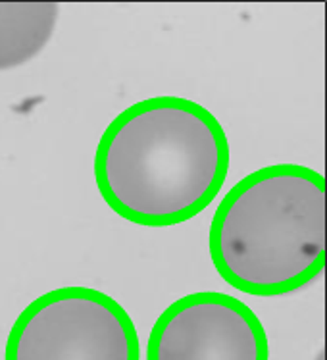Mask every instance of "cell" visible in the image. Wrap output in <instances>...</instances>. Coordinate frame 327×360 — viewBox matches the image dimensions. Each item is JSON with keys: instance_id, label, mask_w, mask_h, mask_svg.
<instances>
[{"instance_id": "6da1fadb", "label": "cell", "mask_w": 327, "mask_h": 360, "mask_svg": "<svg viewBox=\"0 0 327 360\" xmlns=\"http://www.w3.org/2000/svg\"><path fill=\"white\" fill-rule=\"evenodd\" d=\"M229 158L227 135L210 110L181 96H154L127 106L104 129L96 187L124 220L172 228L218 197Z\"/></svg>"}, {"instance_id": "7a4b0ae2", "label": "cell", "mask_w": 327, "mask_h": 360, "mask_svg": "<svg viewBox=\"0 0 327 360\" xmlns=\"http://www.w3.org/2000/svg\"><path fill=\"white\" fill-rule=\"evenodd\" d=\"M208 247L219 276L243 293L302 289L326 262V179L298 164L248 174L219 202Z\"/></svg>"}, {"instance_id": "3957f363", "label": "cell", "mask_w": 327, "mask_h": 360, "mask_svg": "<svg viewBox=\"0 0 327 360\" xmlns=\"http://www.w3.org/2000/svg\"><path fill=\"white\" fill-rule=\"evenodd\" d=\"M4 360H141V343L116 299L91 287H60L20 312Z\"/></svg>"}, {"instance_id": "5b68a950", "label": "cell", "mask_w": 327, "mask_h": 360, "mask_svg": "<svg viewBox=\"0 0 327 360\" xmlns=\"http://www.w3.org/2000/svg\"><path fill=\"white\" fill-rule=\"evenodd\" d=\"M58 14L56 2H0V72L39 56L51 43Z\"/></svg>"}, {"instance_id": "277c9868", "label": "cell", "mask_w": 327, "mask_h": 360, "mask_svg": "<svg viewBox=\"0 0 327 360\" xmlns=\"http://www.w3.org/2000/svg\"><path fill=\"white\" fill-rule=\"evenodd\" d=\"M146 360H269L268 335L248 304L233 295L198 291L158 316Z\"/></svg>"}]
</instances>
